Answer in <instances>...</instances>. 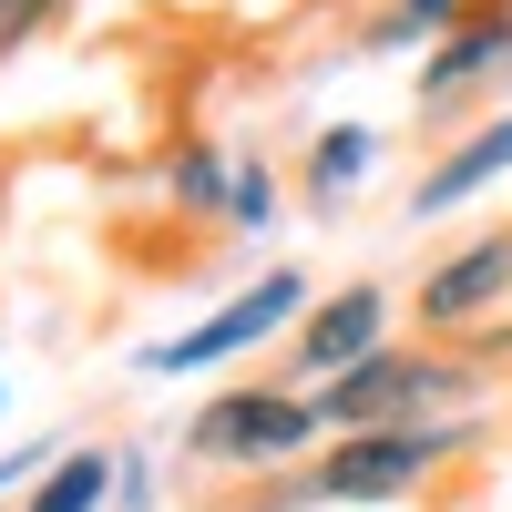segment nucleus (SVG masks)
Instances as JSON below:
<instances>
[{
	"instance_id": "0eeeda50",
	"label": "nucleus",
	"mask_w": 512,
	"mask_h": 512,
	"mask_svg": "<svg viewBox=\"0 0 512 512\" xmlns=\"http://www.w3.org/2000/svg\"><path fill=\"white\" fill-rule=\"evenodd\" d=\"M390 349V297L379 287H338V297H308V328H297V369L308 379H338L349 359Z\"/></svg>"
},
{
	"instance_id": "dca6fc26",
	"label": "nucleus",
	"mask_w": 512,
	"mask_h": 512,
	"mask_svg": "<svg viewBox=\"0 0 512 512\" xmlns=\"http://www.w3.org/2000/svg\"><path fill=\"white\" fill-rule=\"evenodd\" d=\"M0 400H11V390H0Z\"/></svg>"
},
{
	"instance_id": "ddd939ff",
	"label": "nucleus",
	"mask_w": 512,
	"mask_h": 512,
	"mask_svg": "<svg viewBox=\"0 0 512 512\" xmlns=\"http://www.w3.org/2000/svg\"><path fill=\"white\" fill-rule=\"evenodd\" d=\"M267 216H277V175H267V164H236V195H226V226H256V236H267Z\"/></svg>"
},
{
	"instance_id": "20e7f679",
	"label": "nucleus",
	"mask_w": 512,
	"mask_h": 512,
	"mask_svg": "<svg viewBox=\"0 0 512 512\" xmlns=\"http://www.w3.org/2000/svg\"><path fill=\"white\" fill-rule=\"evenodd\" d=\"M318 431H328L318 400H297V390H226V400L195 410V461H246V472H267V461H297Z\"/></svg>"
},
{
	"instance_id": "f03ea898",
	"label": "nucleus",
	"mask_w": 512,
	"mask_h": 512,
	"mask_svg": "<svg viewBox=\"0 0 512 512\" xmlns=\"http://www.w3.org/2000/svg\"><path fill=\"white\" fill-rule=\"evenodd\" d=\"M472 390V359H441V349H369L338 379H318V420L328 431H379V420H431L441 400Z\"/></svg>"
},
{
	"instance_id": "423d86ee",
	"label": "nucleus",
	"mask_w": 512,
	"mask_h": 512,
	"mask_svg": "<svg viewBox=\"0 0 512 512\" xmlns=\"http://www.w3.org/2000/svg\"><path fill=\"white\" fill-rule=\"evenodd\" d=\"M502 297H512V226H502V236H472V246H451L441 267L420 277V328H431V338H461V328H482Z\"/></svg>"
},
{
	"instance_id": "2eb2a0df",
	"label": "nucleus",
	"mask_w": 512,
	"mask_h": 512,
	"mask_svg": "<svg viewBox=\"0 0 512 512\" xmlns=\"http://www.w3.org/2000/svg\"><path fill=\"white\" fill-rule=\"evenodd\" d=\"M113 502H123V512H154V461H144V451H123V482H113Z\"/></svg>"
},
{
	"instance_id": "1a4fd4ad",
	"label": "nucleus",
	"mask_w": 512,
	"mask_h": 512,
	"mask_svg": "<svg viewBox=\"0 0 512 512\" xmlns=\"http://www.w3.org/2000/svg\"><path fill=\"white\" fill-rule=\"evenodd\" d=\"M369 164H379V134L369 123H328V134L308 144V205H349L369 185Z\"/></svg>"
},
{
	"instance_id": "6e6552de",
	"label": "nucleus",
	"mask_w": 512,
	"mask_h": 512,
	"mask_svg": "<svg viewBox=\"0 0 512 512\" xmlns=\"http://www.w3.org/2000/svg\"><path fill=\"white\" fill-rule=\"evenodd\" d=\"M502 175H512V113H492L482 134H461V144L431 164V175L410 185V216H451V205H472V195L502 185Z\"/></svg>"
},
{
	"instance_id": "f8f14e48",
	"label": "nucleus",
	"mask_w": 512,
	"mask_h": 512,
	"mask_svg": "<svg viewBox=\"0 0 512 512\" xmlns=\"http://www.w3.org/2000/svg\"><path fill=\"white\" fill-rule=\"evenodd\" d=\"M461 11H472V0H390V11L369 21V41H379V52H410V41H441Z\"/></svg>"
},
{
	"instance_id": "f257e3e1",
	"label": "nucleus",
	"mask_w": 512,
	"mask_h": 512,
	"mask_svg": "<svg viewBox=\"0 0 512 512\" xmlns=\"http://www.w3.org/2000/svg\"><path fill=\"white\" fill-rule=\"evenodd\" d=\"M461 441H472V420H379V431H338L277 502H410Z\"/></svg>"
},
{
	"instance_id": "9d476101",
	"label": "nucleus",
	"mask_w": 512,
	"mask_h": 512,
	"mask_svg": "<svg viewBox=\"0 0 512 512\" xmlns=\"http://www.w3.org/2000/svg\"><path fill=\"white\" fill-rule=\"evenodd\" d=\"M113 482H123V461H113V451H52V472H41L31 512H103Z\"/></svg>"
},
{
	"instance_id": "4468645a",
	"label": "nucleus",
	"mask_w": 512,
	"mask_h": 512,
	"mask_svg": "<svg viewBox=\"0 0 512 512\" xmlns=\"http://www.w3.org/2000/svg\"><path fill=\"white\" fill-rule=\"evenodd\" d=\"M52 11H62V0H0V62H11V52H21V41L52 21Z\"/></svg>"
},
{
	"instance_id": "39448f33",
	"label": "nucleus",
	"mask_w": 512,
	"mask_h": 512,
	"mask_svg": "<svg viewBox=\"0 0 512 512\" xmlns=\"http://www.w3.org/2000/svg\"><path fill=\"white\" fill-rule=\"evenodd\" d=\"M512 72V0H472L431 52H420V113H451V103H472L482 82Z\"/></svg>"
},
{
	"instance_id": "7ed1b4c3",
	"label": "nucleus",
	"mask_w": 512,
	"mask_h": 512,
	"mask_svg": "<svg viewBox=\"0 0 512 512\" xmlns=\"http://www.w3.org/2000/svg\"><path fill=\"white\" fill-rule=\"evenodd\" d=\"M287 318H308V277H297V267H267L256 287H236L205 328L154 338V349H144V379H195V369H226V359H246V349H256V338H277Z\"/></svg>"
},
{
	"instance_id": "9b49d317",
	"label": "nucleus",
	"mask_w": 512,
	"mask_h": 512,
	"mask_svg": "<svg viewBox=\"0 0 512 512\" xmlns=\"http://www.w3.org/2000/svg\"><path fill=\"white\" fill-rule=\"evenodd\" d=\"M226 195H236V164L216 144H185L175 154V205H185V216H226Z\"/></svg>"
}]
</instances>
